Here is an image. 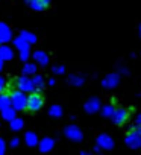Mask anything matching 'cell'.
Here are the masks:
<instances>
[{
    "mask_svg": "<svg viewBox=\"0 0 141 155\" xmlns=\"http://www.w3.org/2000/svg\"><path fill=\"white\" fill-rule=\"evenodd\" d=\"M15 113H17V110H15V108L11 105V107H8V108L2 110V117H3L5 120L11 122L12 119H15Z\"/></svg>",
    "mask_w": 141,
    "mask_h": 155,
    "instance_id": "obj_8",
    "label": "cell"
},
{
    "mask_svg": "<svg viewBox=\"0 0 141 155\" xmlns=\"http://www.w3.org/2000/svg\"><path fill=\"white\" fill-rule=\"evenodd\" d=\"M14 46H15L20 52H23V50H29V46H30V44H29L27 41H24L21 37H17V38L14 40Z\"/></svg>",
    "mask_w": 141,
    "mask_h": 155,
    "instance_id": "obj_10",
    "label": "cell"
},
{
    "mask_svg": "<svg viewBox=\"0 0 141 155\" xmlns=\"http://www.w3.org/2000/svg\"><path fill=\"white\" fill-rule=\"evenodd\" d=\"M0 58L5 59V61H11L14 58V52L9 46H0Z\"/></svg>",
    "mask_w": 141,
    "mask_h": 155,
    "instance_id": "obj_7",
    "label": "cell"
},
{
    "mask_svg": "<svg viewBox=\"0 0 141 155\" xmlns=\"http://www.w3.org/2000/svg\"><path fill=\"white\" fill-rule=\"evenodd\" d=\"M44 105V97L41 96V93L38 91H32L29 96H27V105H26V110L30 111V113H37L43 108Z\"/></svg>",
    "mask_w": 141,
    "mask_h": 155,
    "instance_id": "obj_2",
    "label": "cell"
},
{
    "mask_svg": "<svg viewBox=\"0 0 141 155\" xmlns=\"http://www.w3.org/2000/svg\"><path fill=\"white\" fill-rule=\"evenodd\" d=\"M47 2H49V3H50V0H47Z\"/></svg>",
    "mask_w": 141,
    "mask_h": 155,
    "instance_id": "obj_24",
    "label": "cell"
},
{
    "mask_svg": "<svg viewBox=\"0 0 141 155\" xmlns=\"http://www.w3.org/2000/svg\"><path fill=\"white\" fill-rule=\"evenodd\" d=\"M23 125H24V122H23V119H20V117H15V119H12V120L9 122V126H11L12 131H20V129L23 128Z\"/></svg>",
    "mask_w": 141,
    "mask_h": 155,
    "instance_id": "obj_12",
    "label": "cell"
},
{
    "mask_svg": "<svg viewBox=\"0 0 141 155\" xmlns=\"http://www.w3.org/2000/svg\"><path fill=\"white\" fill-rule=\"evenodd\" d=\"M37 71V65L35 64H26L24 67H23V74H34Z\"/></svg>",
    "mask_w": 141,
    "mask_h": 155,
    "instance_id": "obj_16",
    "label": "cell"
},
{
    "mask_svg": "<svg viewBox=\"0 0 141 155\" xmlns=\"http://www.w3.org/2000/svg\"><path fill=\"white\" fill-rule=\"evenodd\" d=\"M6 152V143L3 138H0V155H3Z\"/></svg>",
    "mask_w": 141,
    "mask_h": 155,
    "instance_id": "obj_20",
    "label": "cell"
},
{
    "mask_svg": "<svg viewBox=\"0 0 141 155\" xmlns=\"http://www.w3.org/2000/svg\"><path fill=\"white\" fill-rule=\"evenodd\" d=\"M32 81H34V85H35V88H37V90L43 88V85H44V81H43V78H41L40 74L34 76V78H32Z\"/></svg>",
    "mask_w": 141,
    "mask_h": 155,
    "instance_id": "obj_17",
    "label": "cell"
},
{
    "mask_svg": "<svg viewBox=\"0 0 141 155\" xmlns=\"http://www.w3.org/2000/svg\"><path fill=\"white\" fill-rule=\"evenodd\" d=\"M15 85L18 90L24 91V93H32L35 90V85H34V81L29 79L27 74H23L20 78H17V81H15Z\"/></svg>",
    "mask_w": 141,
    "mask_h": 155,
    "instance_id": "obj_4",
    "label": "cell"
},
{
    "mask_svg": "<svg viewBox=\"0 0 141 155\" xmlns=\"http://www.w3.org/2000/svg\"><path fill=\"white\" fill-rule=\"evenodd\" d=\"M129 119H130V113H129V110H126V108H123V107H118V108H115V111L112 113V122L117 125V126H124L127 122H129Z\"/></svg>",
    "mask_w": 141,
    "mask_h": 155,
    "instance_id": "obj_3",
    "label": "cell"
},
{
    "mask_svg": "<svg viewBox=\"0 0 141 155\" xmlns=\"http://www.w3.org/2000/svg\"><path fill=\"white\" fill-rule=\"evenodd\" d=\"M27 58H29V50L20 52V59H21V61H27Z\"/></svg>",
    "mask_w": 141,
    "mask_h": 155,
    "instance_id": "obj_21",
    "label": "cell"
},
{
    "mask_svg": "<svg viewBox=\"0 0 141 155\" xmlns=\"http://www.w3.org/2000/svg\"><path fill=\"white\" fill-rule=\"evenodd\" d=\"M34 56H35V59H37L41 65H46V64L49 62V58H47V55H46L44 52H35Z\"/></svg>",
    "mask_w": 141,
    "mask_h": 155,
    "instance_id": "obj_13",
    "label": "cell"
},
{
    "mask_svg": "<svg viewBox=\"0 0 141 155\" xmlns=\"http://www.w3.org/2000/svg\"><path fill=\"white\" fill-rule=\"evenodd\" d=\"M26 3L35 11H44L49 6L47 0H26Z\"/></svg>",
    "mask_w": 141,
    "mask_h": 155,
    "instance_id": "obj_6",
    "label": "cell"
},
{
    "mask_svg": "<svg viewBox=\"0 0 141 155\" xmlns=\"http://www.w3.org/2000/svg\"><path fill=\"white\" fill-rule=\"evenodd\" d=\"M24 143H26L27 146H30V147L37 146V143H38V137H37V134L32 132V131L26 132V135H24Z\"/></svg>",
    "mask_w": 141,
    "mask_h": 155,
    "instance_id": "obj_9",
    "label": "cell"
},
{
    "mask_svg": "<svg viewBox=\"0 0 141 155\" xmlns=\"http://www.w3.org/2000/svg\"><path fill=\"white\" fill-rule=\"evenodd\" d=\"M9 96H11V102H12V107L17 110V111H21L26 108L27 105V96L24 91L15 88V90H11L9 91Z\"/></svg>",
    "mask_w": 141,
    "mask_h": 155,
    "instance_id": "obj_1",
    "label": "cell"
},
{
    "mask_svg": "<svg viewBox=\"0 0 141 155\" xmlns=\"http://www.w3.org/2000/svg\"><path fill=\"white\" fill-rule=\"evenodd\" d=\"M58 113H59V110H58L56 107H53V108H52V114H53V116H56Z\"/></svg>",
    "mask_w": 141,
    "mask_h": 155,
    "instance_id": "obj_22",
    "label": "cell"
},
{
    "mask_svg": "<svg viewBox=\"0 0 141 155\" xmlns=\"http://www.w3.org/2000/svg\"><path fill=\"white\" fill-rule=\"evenodd\" d=\"M20 37H21L24 41H27L29 44H32V43L37 41V37H35L34 34H30V32H26V31H23V32L20 34Z\"/></svg>",
    "mask_w": 141,
    "mask_h": 155,
    "instance_id": "obj_14",
    "label": "cell"
},
{
    "mask_svg": "<svg viewBox=\"0 0 141 155\" xmlns=\"http://www.w3.org/2000/svg\"><path fill=\"white\" fill-rule=\"evenodd\" d=\"M6 90V81H5V78L0 76V93H5Z\"/></svg>",
    "mask_w": 141,
    "mask_h": 155,
    "instance_id": "obj_19",
    "label": "cell"
},
{
    "mask_svg": "<svg viewBox=\"0 0 141 155\" xmlns=\"http://www.w3.org/2000/svg\"><path fill=\"white\" fill-rule=\"evenodd\" d=\"M18 144H20V138H18V137H14V138L11 140V143H9V146H11L12 149L18 147Z\"/></svg>",
    "mask_w": 141,
    "mask_h": 155,
    "instance_id": "obj_18",
    "label": "cell"
},
{
    "mask_svg": "<svg viewBox=\"0 0 141 155\" xmlns=\"http://www.w3.org/2000/svg\"><path fill=\"white\" fill-rule=\"evenodd\" d=\"M11 105H12L11 96H6V94H3V93H0V111L5 110V108H8V107H11Z\"/></svg>",
    "mask_w": 141,
    "mask_h": 155,
    "instance_id": "obj_11",
    "label": "cell"
},
{
    "mask_svg": "<svg viewBox=\"0 0 141 155\" xmlns=\"http://www.w3.org/2000/svg\"><path fill=\"white\" fill-rule=\"evenodd\" d=\"M3 62H5V59H2V58H0V71L3 70Z\"/></svg>",
    "mask_w": 141,
    "mask_h": 155,
    "instance_id": "obj_23",
    "label": "cell"
},
{
    "mask_svg": "<svg viewBox=\"0 0 141 155\" xmlns=\"http://www.w3.org/2000/svg\"><path fill=\"white\" fill-rule=\"evenodd\" d=\"M12 38V31L11 28L3 23V21H0V43H9Z\"/></svg>",
    "mask_w": 141,
    "mask_h": 155,
    "instance_id": "obj_5",
    "label": "cell"
},
{
    "mask_svg": "<svg viewBox=\"0 0 141 155\" xmlns=\"http://www.w3.org/2000/svg\"><path fill=\"white\" fill-rule=\"evenodd\" d=\"M52 146H53V141L50 138H44L40 144V149H41V152H47V150L52 149Z\"/></svg>",
    "mask_w": 141,
    "mask_h": 155,
    "instance_id": "obj_15",
    "label": "cell"
}]
</instances>
